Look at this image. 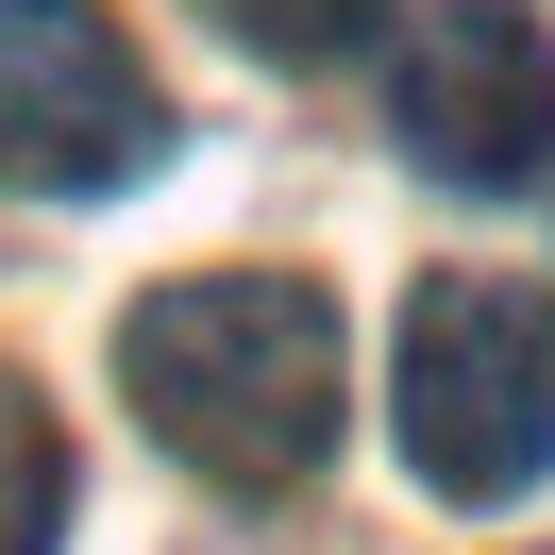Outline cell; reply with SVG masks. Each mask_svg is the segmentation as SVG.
I'll list each match as a JSON object with an SVG mask.
<instances>
[{"label": "cell", "instance_id": "cell-1", "mask_svg": "<svg viewBox=\"0 0 555 555\" xmlns=\"http://www.w3.org/2000/svg\"><path fill=\"white\" fill-rule=\"evenodd\" d=\"M118 387L203 488H304L337 454V304L304 270H185L118 320Z\"/></svg>", "mask_w": 555, "mask_h": 555}, {"label": "cell", "instance_id": "cell-5", "mask_svg": "<svg viewBox=\"0 0 555 555\" xmlns=\"http://www.w3.org/2000/svg\"><path fill=\"white\" fill-rule=\"evenodd\" d=\"M51 521H68V438H51L35 387L0 371V555H51Z\"/></svg>", "mask_w": 555, "mask_h": 555}, {"label": "cell", "instance_id": "cell-3", "mask_svg": "<svg viewBox=\"0 0 555 555\" xmlns=\"http://www.w3.org/2000/svg\"><path fill=\"white\" fill-rule=\"evenodd\" d=\"M169 169V85L135 68L102 0H0V185L102 203Z\"/></svg>", "mask_w": 555, "mask_h": 555}, {"label": "cell", "instance_id": "cell-6", "mask_svg": "<svg viewBox=\"0 0 555 555\" xmlns=\"http://www.w3.org/2000/svg\"><path fill=\"white\" fill-rule=\"evenodd\" d=\"M236 51H270V68H337V51H371L387 0H203Z\"/></svg>", "mask_w": 555, "mask_h": 555}, {"label": "cell", "instance_id": "cell-4", "mask_svg": "<svg viewBox=\"0 0 555 555\" xmlns=\"http://www.w3.org/2000/svg\"><path fill=\"white\" fill-rule=\"evenodd\" d=\"M387 118H404V152L438 185H539L555 169V35L521 0H438L404 35Z\"/></svg>", "mask_w": 555, "mask_h": 555}, {"label": "cell", "instance_id": "cell-2", "mask_svg": "<svg viewBox=\"0 0 555 555\" xmlns=\"http://www.w3.org/2000/svg\"><path fill=\"white\" fill-rule=\"evenodd\" d=\"M387 421H404V472L438 505H521L555 472V320L505 270H438L404 304V353H387Z\"/></svg>", "mask_w": 555, "mask_h": 555}]
</instances>
